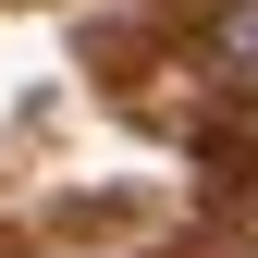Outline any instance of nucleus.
<instances>
[{
    "label": "nucleus",
    "instance_id": "nucleus-1",
    "mask_svg": "<svg viewBox=\"0 0 258 258\" xmlns=\"http://www.w3.org/2000/svg\"><path fill=\"white\" fill-rule=\"evenodd\" d=\"M221 61H258V0H234V13H221V37H209Z\"/></svg>",
    "mask_w": 258,
    "mask_h": 258
}]
</instances>
